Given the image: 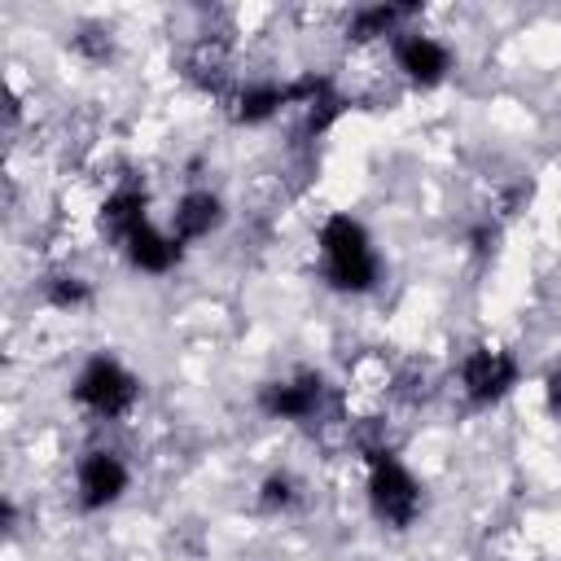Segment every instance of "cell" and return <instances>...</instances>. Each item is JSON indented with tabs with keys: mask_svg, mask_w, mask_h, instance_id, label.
Returning <instances> with one entry per match:
<instances>
[{
	"mask_svg": "<svg viewBox=\"0 0 561 561\" xmlns=\"http://www.w3.org/2000/svg\"><path fill=\"white\" fill-rule=\"evenodd\" d=\"M320 263L324 280L342 294H368L381 280V259L373 250V237L351 215H329L320 228Z\"/></svg>",
	"mask_w": 561,
	"mask_h": 561,
	"instance_id": "cell-1",
	"label": "cell"
},
{
	"mask_svg": "<svg viewBox=\"0 0 561 561\" xmlns=\"http://www.w3.org/2000/svg\"><path fill=\"white\" fill-rule=\"evenodd\" d=\"M364 456H368V504H373V513L386 526L408 530L421 513V482L408 473V465L390 447H364Z\"/></svg>",
	"mask_w": 561,
	"mask_h": 561,
	"instance_id": "cell-2",
	"label": "cell"
},
{
	"mask_svg": "<svg viewBox=\"0 0 561 561\" xmlns=\"http://www.w3.org/2000/svg\"><path fill=\"white\" fill-rule=\"evenodd\" d=\"M70 394H75V403H79L83 412H92V416H101V421H118V416H127V412L136 408L140 381H136V373H127L114 355H92V359L79 368Z\"/></svg>",
	"mask_w": 561,
	"mask_h": 561,
	"instance_id": "cell-3",
	"label": "cell"
},
{
	"mask_svg": "<svg viewBox=\"0 0 561 561\" xmlns=\"http://www.w3.org/2000/svg\"><path fill=\"white\" fill-rule=\"evenodd\" d=\"M513 386H517V359L508 351L486 346V342L465 351V359H460V390H465V399L473 408L500 403Z\"/></svg>",
	"mask_w": 561,
	"mask_h": 561,
	"instance_id": "cell-4",
	"label": "cell"
},
{
	"mask_svg": "<svg viewBox=\"0 0 561 561\" xmlns=\"http://www.w3.org/2000/svg\"><path fill=\"white\" fill-rule=\"evenodd\" d=\"M259 408L272 416V421H320L324 408H329V386L320 373H298V377H280V381H267L259 390Z\"/></svg>",
	"mask_w": 561,
	"mask_h": 561,
	"instance_id": "cell-5",
	"label": "cell"
},
{
	"mask_svg": "<svg viewBox=\"0 0 561 561\" xmlns=\"http://www.w3.org/2000/svg\"><path fill=\"white\" fill-rule=\"evenodd\" d=\"M390 57H394V70L416 88H434L451 75V48L425 31H399L390 39Z\"/></svg>",
	"mask_w": 561,
	"mask_h": 561,
	"instance_id": "cell-6",
	"label": "cell"
},
{
	"mask_svg": "<svg viewBox=\"0 0 561 561\" xmlns=\"http://www.w3.org/2000/svg\"><path fill=\"white\" fill-rule=\"evenodd\" d=\"M75 486H79V504L88 513H101V508H110V504L123 500V491H127V465L114 451H88L79 460Z\"/></svg>",
	"mask_w": 561,
	"mask_h": 561,
	"instance_id": "cell-7",
	"label": "cell"
},
{
	"mask_svg": "<svg viewBox=\"0 0 561 561\" xmlns=\"http://www.w3.org/2000/svg\"><path fill=\"white\" fill-rule=\"evenodd\" d=\"M224 224V202L210 193V188H188L175 210H171V237L180 245H193V241H206L215 228Z\"/></svg>",
	"mask_w": 561,
	"mask_h": 561,
	"instance_id": "cell-8",
	"label": "cell"
},
{
	"mask_svg": "<svg viewBox=\"0 0 561 561\" xmlns=\"http://www.w3.org/2000/svg\"><path fill=\"white\" fill-rule=\"evenodd\" d=\"M118 250L127 254V263H131L136 272H149V276H162V272H171V267L180 263V241H175L171 232L153 228L149 219H145L140 228H131V232L118 241Z\"/></svg>",
	"mask_w": 561,
	"mask_h": 561,
	"instance_id": "cell-9",
	"label": "cell"
},
{
	"mask_svg": "<svg viewBox=\"0 0 561 561\" xmlns=\"http://www.w3.org/2000/svg\"><path fill=\"white\" fill-rule=\"evenodd\" d=\"M280 110H289V83H245L232 92V118L245 127L272 123Z\"/></svg>",
	"mask_w": 561,
	"mask_h": 561,
	"instance_id": "cell-10",
	"label": "cell"
},
{
	"mask_svg": "<svg viewBox=\"0 0 561 561\" xmlns=\"http://www.w3.org/2000/svg\"><path fill=\"white\" fill-rule=\"evenodd\" d=\"M149 219V197H145V188H136V184H118L110 197H105V206H101V228L110 232V241L118 245L131 228H140Z\"/></svg>",
	"mask_w": 561,
	"mask_h": 561,
	"instance_id": "cell-11",
	"label": "cell"
},
{
	"mask_svg": "<svg viewBox=\"0 0 561 561\" xmlns=\"http://www.w3.org/2000/svg\"><path fill=\"white\" fill-rule=\"evenodd\" d=\"M412 13H416L412 4H368V9H355L351 22H346V39L351 44H373L381 35L394 39Z\"/></svg>",
	"mask_w": 561,
	"mask_h": 561,
	"instance_id": "cell-12",
	"label": "cell"
},
{
	"mask_svg": "<svg viewBox=\"0 0 561 561\" xmlns=\"http://www.w3.org/2000/svg\"><path fill=\"white\" fill-rule=\"evenodd\" d=\"M44 298H48L57 311H79V307L92 298V289H88V280L75 276V272H57V276L44 280Z\"/></svg>",
	"mask_w": 561,
	"mask_h": 561,
	"instance_id": "cell-13",
	"label": "cell"
},
{
	"mask_svg": "<svg viewBox=\"0 0 561 561\" xmlns=\"http://www.w3.org/2000/svg\"><path fill=\"white\" fill-rule=\"evenodd\" d=\"M294 500H298V482L289 473L263 478V486H259V508L263 513H285V508H294Z\"/></svg>",
	"mask_w": 561,
	"mask_h": 561,
	"instance_id": "cell-14",
	"label": "cell"
},
{
	"mask_svg": "<svg viewBox=\"0 0 561 561\" xmlns=\"http://www.w3.org/2000/svg\"><path fill=\"white\" fill-rule=\"evenodd\" d=\"M75 48L88 53L92 61H101V57H110V35H101V31H83V35H75Z\"/></svg>",
	"mask_w": 561,
	"mask_h": 561,
	"instance_id": "cell-15",
	"label": "cell"
},
{
	"mask_svg": "<svg viewBox=\"0 0 561 561\" xmlns=\"http://www.w3.org/2000/svg\"><path fill=\"white\" fill-rule=\"evenodd\" d=\"M548 408H552V412H561V368L548 377Z\"/></svg>",
	"mask_w": 561,
	"mask_h": 561,
	"instance_id": "cell-16",
	"label": "cell"
}]
</instances>
